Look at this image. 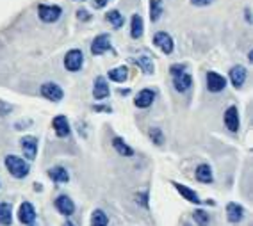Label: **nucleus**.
Instances as JSON below:
<instances>
[{"label": "nucleus", "mask_w": 253, "mask_h": 226, "mask_svg": "<svg viewBox=\"0 0 253 226\" xmlns=\"http://www.w3.org/2000/svg\"><path fill=\"white\" fill-rule=\"evenodd\" d=\"M107 75H109V80L122 84V82H125L126 78H128V68H126V66H118V68L109 70Z\"/></svg>", "instance_id": "5701e85b"}, {"label": "nucleus", "mask_w": 253, "mask_h": 226, "mask_svg": "<svg viewBox=\"0 0 253 226\" xmlns=\"http://www.w3.org/2000/svg\"><path fill=\"white\" fill-rule=\"evenodd\" d=\"M4 164H5V169L9 171V175H13V177L18 178V180L25 178L29 173H31V164H29V160L18 157V155H7V157L4 158Z\"/></svg>", "instance_id": "f257e3e1"}, {"label": "nucleus", "mask_w": 253, "mask_h": 226, "mask_svg": "<svg viewBox=\"0 0 253 226\" xmlns=\"http://www.w3.org/2000/svg\"><path fill=\"white\" fill-rule=\"evenodd\" d=\"M154 102H155V91L146 87V89H141L136 95L134 105H136L137 109H148Z\"/></svg>", "instance_id": "2eb2a0df"}, {"label": "nucleus", "mask_w": 253, "mask_h": 226, "mask_svg": "<svg viewBox=\"0 0 253 226\" xmlns=\"http://www.w3.org/2000/svg\"><path fill=\"white\" fill-rule=\"evenodd\" d=\"M18 221L22 225H32L36 221V208L32 207V203L29 201H23L18 208Z\"/></svg>", "instance_id": "ddd939ff"}, {"label": "nucleus", "mask_w": 253, "mask_h": 226, "mask_svg": "<svg viewBox=\"0 0 253 226\" xmlns=\"http://www.w3.org/2000/svg\"><path fill=\"white\" fill-rule=\"evenodd\" d=\"M154 45L157 46L163 54L169 55L173 54V50H175V43H173V38L164 31H159L154 34Z\"/></svg>", "instance_id": "39448f33"}, {"label": "nucleus", "mask_w": 253, "mask_h": 226, "mask_svg": "<svg viewBox=\"0 0 253 226\" xmlns=\"http://www.w3.org/2000/svg\"><path fill=\"white\" fill-rule=\"evenodd\" d=\"M171 186L176 189V192L185 199V201H189L193 205H202V199H200L198 192L195 189H191V187L184 186V184H178V182H171Z\"/></svg>", "instance_id": "1a4fd4ad"}, {"label": "nucleus", "mask_w": 253, "mask_h": 226, "mask_svg": "<svg viewBox=\"0 0 253 226\" xmlns=\"http://www.w3.org/2000/svg\"><path fill=\"white\" fill-rule=\"evenodd\" d=\"M48 177H50V180L55 182V184H66V182L70 180V173L66 167L54 166L48 169Z\"/></svg>", "instance_id": "6ab92c4d"}, {"label": "nucleus", "mask_w": 253, "mask_h": 226, "mask_svg": "<svg viewBox=\"0 0 253 226\" xmlns=\"http://www.w3.org/2000/svg\"><path fill=\"white\" fill-rule=\"evenodd\" d=\"M150 139H152V143H154V145L163 146V143H164V134H163V130H161V128H157V127L150 128Z\"/></svg>", "instance_id": "c756f323"}, {"label": "nucleus", "mask_w": 253, "mask_h": 226, "mask_svg": "<svg viewBox=\"0 0 253 226\" xmlns=\"http://www.w3.org/2000/svg\"><path fill=\"white\" fill-rule=\"evenodd\" d=\"M82 66H84V54H82V50L73 48L64 55V68L68 70V72L75 73V72H79Z\"/></svg>", "instance_id": "7ed1b4c3"}, {"label": "nucleus", "mask_w": 253, "mask_h": 226, "mask_svg": "<svg viewBox=\"0 0 253 226\" xmlns=\"http://www.w3.org/2000/svg\"><path fill=\"white\" fill-rule=\"evenodd\" d=\"M214 0H191V4L196 5V7H205V5H211Z\"/></svg>", "instance_id": "72a5a7b5"}, {"label": "nucleus", "mask_w": 253, "mask_h": 226, "mask_svg": "<svg viewBox=\"0 0 253 226\" xmlns=\"http://www.w3.org/2000/svg\"><path fill=\"white\" fill-rule=\"evenodd\" d=\"M193 219H195V223L198 226H209V223H211V216H209L205 210H195V214H193Z\"/></svg>", "instance_id": "c85d7f7f"}, {"label": "nucleus", "mask_w": 253, "mask_h": 226, "mask_svg": "<svg viewBox=\"0 0 253 226\" xmlns=\"http://www.w3.org/2000/svg\"><path fill=\"white\" fill-rule=\"evenodd\" d=\"M191 86H193V77L187 73V70L178 73V75H173V87L178 93H187L191 89Z\"/></svg>", "instance_id": "4468645a"}, {"label": "nucleus", "mask_w": 253, "mask_h": 226, "mask_svg": "<svg viewBox=\"0 0 253 226\" xmlns=\"http://www.w3.org/2000/svg\"><path fill=\"white\" fill-rule=\"evenodd\" d=\"M95 111H102V113H111V107H102V105H95Z\"/></svg>", "instance_id": "e433bc0d"}, {"label": "nucleus", "mask_w": 253, "mask_h": 226, "mask_svg": "<svg viewBox=\"0 0 253 226\" xmlns=\"http://www.w3.org/2000/svg\"><path fill=\"white\" fill-rule=\"evenodd\" d=\"M40 91L43 98L50 100V102H54V104H57V102H61V100L64 98L63 87L59 86V84H55V82H45Z\"/></svg>", "instance_id": "20e7f679"}, {"label": "nucleus", "mask_w": 253, "mask_h": 226, "mask_svg": "<svg viewBox=\"0 0 253 226\" xmlns=\"http://www.w3.org/2000/svg\"><path fill=\"white\" fill-rule=\"evenodd\" d=\"M11 105H4L2 104V102H0V114H2V116H4V114H7V113H11Z\"/></svg>", "instance_id": "c9c22d12"}, {"label": "nucleus", "mask_w": 253, "mask_h": 226, "mask_svg": "<svg viewBox=\"0 0 253 226\" xmlns=\"http://www.w3.org/2000/svg\"><path fill=\"white\" fill-rule=\"evenodd\" d=\"M113 148L116 150L122 157H134V150L126 145V141L123 137H114L113 139Z\"/></svg>", "instance_id": "4be33fe9"}, {"label": "nucleus", "mask_w": 253, "mask_h": 226, "mask_svg": "<svg viewBox=\"0 0 253 226\" xmlns=\"http://www.w3.org/2000/svg\"><path fill=\"white\" fill-rule=\"evenodd\" d=\"M111 95V87H109L105 77H96L95 84H93V96L95 100H105Z\"/></svg>", "instance_id": "a211bd4d"}, {"label": "nucleus", "mask_w": 253, "mask_h": 226, "mask_svg": "<svg viewBox=\"0 0 253 226\" xmlns=\"http://www.w3.org/2000/svg\"><path fill=\"white\" fill-rule=\"evenodd\" d=\"M195 177H196V180L202 182V184H212L214 182L212 167L209 166V164H200V166L196 167Z\"/></svg>", "instance_id": "aec40b11"}, {"label": "nucleus", "mask_w": 253, "mask_h": 226, "mask_svg": "<svg viewBox=\"0 0 253 226\" xmlns=\"http://www.w3.org/2000/svg\"><path fill=\"white\" fill-rule=\"evenodd\" d=\"M246 77H248V72H246V68H244L243 64H235V66H232L230 73H228V78H230L232 86H234L235 89H241V87L244 86Z\"/></svg>", "instance_id": "9d476101"}, {"label": "nucleus", "mask_w": 253, "mask_h": 226, "mask_svg": "<svg viewBox=\"0 0 253 226\" xmlns=\"http://www.w3.org/2000/svg\"><path fill=\"white\" fill-rule=\"evenodd\" d=\"M223 121H225V127L230 132H239L241 128V118H239V109L235 105H230L226 109L225 114H223Z\"/></svg>", "instance_id": "0eeeda50"}, {"label": "nucleus", "mask_w": 253, "mask_h": 226, "mask_svg": "<svg viewBox=\"0 0 253 226\" xmlns=\"http://www.w3.org/2000/svg\"><path fill=\"white\" fill-rule=\"evenodd\" d=\"M163 13H164L163 0H150V20H152V23L159 22Z\"/></svg>", "instance_id": "393cba45"}, {"label": "nucleus", "mask_w": 253, "mask_h": 226, "mask_svg": "<svg viewBox=\"0 0 253 226\" xmlns=\"http://www.w3.org/2000/svg\"><path fill=\"white\" fill-rule=\"evenodd\" d=\"M54 205H55V208H57V212L63 214L64 217H70L73 212H75V203H73L72 198L66 196V194L57 196L55 201H54Z\"/></svg>", "instance_id": "f8f14e48"}, {"label": "nucleus", "mask_w": 253, "mask_h": 226, "mask_svg": "<svg viewBox=\"0 0 253 226\" xmlns=\"http://www.w3.org/2000/svg\"><path fill=\"white\" fill-rule=\"evenodd\" d=\"M120 95H128V89H120Z\"/></svg>", "instance_id": "4c0bfd02"}, {"label": "nucleus", "mask_w": 253, "mask_h": 226, "mask_svg": "<svg viewBox=\"0 0 253 226\" xmlns=\"http://www.w3.org/2000/svg\"><path fill=\"white\" fill-rule=\"evenodd\" d=\"M205 80H207V89L211 93H221L226 87V78L217 72H207Z\"/></svg>", "instance_id": "6e6552de"}, {"label": "nucleus", "mask_w": 253, "mask_h": 226, "mask_svg": "<svg viewBox=\"0 0 253 226\" xmlns=\"http://www.w3.org/2000/svg\"><path fill=\"white\" fill-rule=\"evenodd\" d=\"M109 2H111V0H93V7H95V9H104Z\"/></svg>", "instance_id": "f704fd0d"}, {"label": "nucleus", "mask_w": 253, "mask_h": 226, "mask_svg": "<svg viewBox=\"0 0 253 226\" xmlns=\"http://www.w3.org/2000/svg\"><path fill=\"white\" fill-rule=\"evenodd\" d=\"M136 201L139 205H143L145 208H148V192H139V194H136Z\"/></svg>", "instance_id": "7c9ffc66"}, {"label": "nucleus", "mask_w": 253, "mask_h": 226, "mask_svg": "<svg viewBox=\"0 0 253 226\" xmlns=\"http://www.w3.org/2000/svg\"><path fill=\"white\" fill-rule=\"evenodd\" d=\"M107 50H111V36L109 34H98L91 43V54L93 55H102Z\"/></svg>", "instance_id": "9b49d317"}, {"label": "nucleus", "mask_w": 253, "mask_h": 226, "mask_svg": "<svg viewBox=\"0 0 253 226\" xmlns=\"http://www.w3.org/2000/svg\"><path fill=\"white\" fill-rule=\"evenodd\" d=\"M77 16H79V20H82V22H89L91 20V14L87 13L86 9H82V7L77 11Z\"/></svg>", "instance_id": "473e14b6"}, {"label": "nucleus", "mask_w": 253, "mask_h": 226, "mask_svg": "<svg viewBox=\"0 0 253 226\" xmlns=\"http://www.w3.org/2000/svg\"><path fill=\"white\" fill-rule=\"evenodd\" d=\"M77 2H84V0H77Z\"/></svg>", "instance_id": "ea45409f"}, {"label": "nucleus", "mask_w": 253, "mask_h": 226, "mask_svg": "<svg viewBox=\"0 0 253 226\" xmlns=\"http://www.w3.org/2000/svg\"><path fill=\"white\" fill-rule=\"evenodd\" d=\"M64 226H75V225H73V223H70V221H68V223H66V225H64Z\"/></svg>", "instance_id": "58836bf2"}, {"label": "nucleus", "mask_w": 253, "mask_h": 226, "mask_svg": "<svg viewBox=\"0 0 253 226\" xmlns=\"http://www.w3.org/2000/svg\"><path fill=\"white\" fill-rule=\"evenodd\" d=\"M52 127H54L55 136H57V137H68L70 132H72L68 118H66V116H63V114H59V116H55V118L52 119Z\"/></svg>", "instance_id": "dca6fc26"}, {"label": "nucleus", "mask_w": 253, "mask_h": 226, "mask_svg": "<svg viewBox=\"0 0 253 226\" xmlns=\"http://www.w3.org/2000/svg\"><path fill=\"white\" fill-rule=\"evenodd\" d=\"M61 14H63V9L59 7V5H46V4H41L38 5V16L43 23H54L61 18Z\"/></svg>", "instance_id": "f03ea898"}, {"label": "nucleus", "mask_w": 253, "mask_h": 226, "mask_svg": "<svg viewBox=\"0 0 253 226\" xmlns=\"http://www.w3.org/2000/svg\"><path fill=\"white\" fill-rule=\"evenodd\" d=\"M91 226H107L109 225V217L107 214L104 212V210H100V208H96V210H93V214H91V221H89Z\"/></svg>", "instance_id": "cd10ccee"}, {"label": "nucleus", "mask_w": 253, "mask_h": 226, "mask_svg": "<svg viewBox=\"0 0 253 226\" xmlns=\"http://www.w3.org/2000/svg\"><path fill=\"white\" fill-rule=\"evenodd\" d=\"M185 70H187L185 64H173L171 68H169V73H171V77H173V75H178V73L185 72Z\"/></svg>", "instance_id": "2f4dec72"}, {"label": "nucleus", "mask_w": 253, "mask_h": 226, "mask_svg": "<svg viewBox=\"0 0 253 226\" xmlns=\"http://www.w3.org/2000/svg\"><path fill=\"white\" fill-rule=\"evenodd\" d=\"M244 214H246V210H244L243 205L234 203V201L226 205V217H228V221H230L232 225H237V223L243 221Z\"/></svg>", "instance_id": "f3484780"}, {"label": "nucleus", "mask_w": 253, "mask_h": 226, "mask_svg": "<svg viewBox=\"0 0 253 226\" xmlns=\"http://www.w3.org/2000/svg\"><path fill=\"white\" fill-rule=\"evenodd\" d=\"M143 31H145V23L139 14H134L130 20V38L132 39H139L143 36Z\"/></svg>", "instance_id": "412c9836"}, {"label": "nucleus", "mask_w": 253, "mask_h": 226, "mask_svg": "<svg viewBox=\"0 0 253 226\" xmlns=\"http://www.w3.org/2000/svg\"><path fill=\"white\" fill-rule=\"evenodd\" d=\"M29 226H34V225H29Z\"/></svg>", "instance_id": "a19ab883"}, {"label": "nucleus", "mask_w": 253, "mask_h": 226, "mask_svg": "<svg viewBox=\"0 0 253 226\" xmlns=\"http://www.w3.org/2000/svg\"><path fill=\"white\" fill-rule=\"evenodd\" d=\"M20 148H22L25 160H34L38 155V137L23 136L22 139H20Z\"/></svg>", "instance_id": "423d86ee"}, {"label": "nucleus", "mask_w": 253, "mask_h": 226, "mask_svg": "<svg viewBox=\"0 0 253 226\" xmlns=\"http://www.w3.org/2000/svg\"><path fill=\"white\" fill-rule=\"evenodd\" d=\"M134 63L137 64L141 68V72L145 73V75H152L154 73V61L150 59L148 55H141V57H137V59H134Z\"/></svg>", "instance_id": "a878e982"}, {"label": "nucleus", "mask_w": 253, "mask_h": 226, "mask_svg": "<svg viewBox=\"0 0 253 226\" xmlns=\"http://www.w3.org/2000/svg\"><path fill=\"white\" fill-rule=\"evenodd\" d=\"M0 225L2 226L13 225V208H11L9 203H5V201L0 203Z\"/></svg>", "instance_id": "b1692460"}, {"label": "nucleus", "mask_w": 253, "mask_h": 226, "mask_svg": "<svg viewBox=\"0 0 253 226\" xmlns=\"http://www.w3.org/2000/svg\"><path fill=\"white\" fill-rule=\"evenodd\" d=\"M105 20H107L111 25H113V29H122L123 23H125V18H123V14L120 13L118 9H113L109 11L107 14H105Z\"/></svg>", "instance_id": "bb28decb"}]
</instances>
